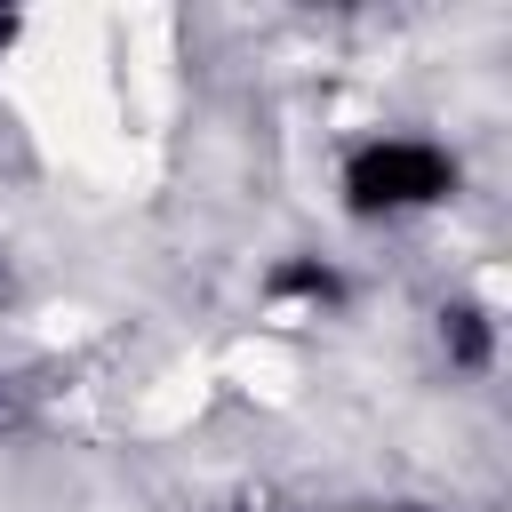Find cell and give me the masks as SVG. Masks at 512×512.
Listing matches in <instances>:
<instances>
[{
  "label": "cell",
  "mask_w": 512,
  "mask_h": 512,
  "mask_svg": "<svg viewBox=\"0 0 512 512\" xmlns=\"http://www.w3.org/2000/svg\"><path fill=\"white\" fill-rule=\"evenodd\" d=\"M264 296H272V304H296V312H336V304L352 296V280H344L328 256H280V264L264 272Z\"/></svg>",
  "instance_id": "2"
},
{
  "label": "cell",
  "mask_w": 512,
  "mask_h": 512,
  "mask_svg": "<svg viewBox=\"0 0 512 512\" xmlns=\"http://www.w3.org/2000/svg\"><path fill=\"white\" fill-rule=\"evenodd\" d=\"M0 296H8V264H0Z\"/></svg>",
  "instance_id": "7"
},
{
  "label": "cell",
  "mask_w": 512,
  "mask_h": 512,
  "mask_svg": "<svg viewBox=\"0 0 512 512\" xmlns=\"http://www.w3.org/2000/svg\"><path fill=\"white\" fill-rule=\"evenodd\" d=\"M336 192L360 224H392V216H424L456 192V152L432 144V136H408V128H376L344 152L336 168Z\"/></svg>",
  "instance_id": "1"
},
{
  "label": "cell",
  "mask_w": 512,
  "mask_h": 512,
  "mask_svg": "<svg viewBox=\"0 0 512 512\" xmlns=\"http://www.w3.org/2000/svg\"><path fill=\"white\" fill-rule=\"evenodd\" d=\"M392 512H432V504H392Z\"/></svg>",
  "instance_id": "5"
},
{
  "label": "cell",
  "mask_w": 512,
  "mask_h": 512,
  "mask_svg": "<svg viewBox=\"0 0 512 512\" xmlns=\"http://www.w3.org/2000/svg\"><path fill=\"white\" fill-rule=\"evenodd\" d=\"M232 512H280V504H232Z\"/></svg>",
  "instance_id": "4"
},
{
  "label": "cell",
  "mask_w": 512,
  "mask_h": 512,
  "mask_svg": "<svg viewBox=\"0 0 512 512\" xmlns=\"http://www.w3.org/2000/svg\"><path fill=\"white\" fill-rule=\"evenodd\" d=\"M0 424H8V384H0Z\"/></svg>",
  "instance_id": "6"
},
{
  "label": "cell",
  "mask_w": 512,
  "mask_h": 512,
  "mask_svg": "<svg viewBox=\"0 0 512 512\" xmlns=\"http://www.w3.org/2000/svg\"><path fill=\"white\" fill-rule=\"evenodd\" d=\"M440 352H448V368L488 376L496 368V320H488V304H472V296L440 304Z\"/></svg>",
  "instance_id": "3"
}]
</instances>
